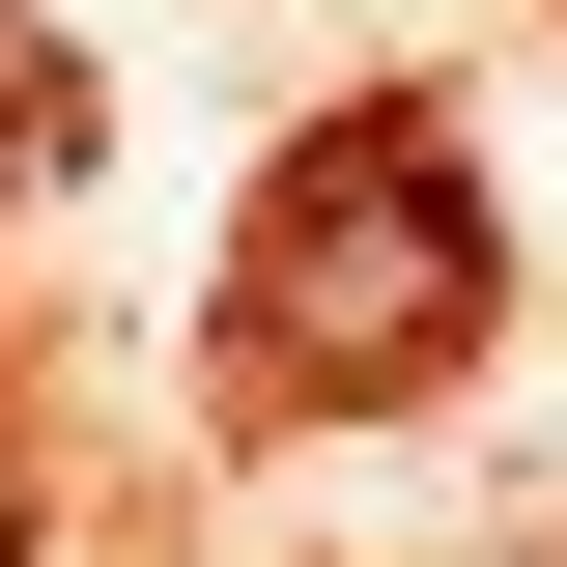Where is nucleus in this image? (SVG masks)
Wrapping results in <instances>:
<instances>
[{"instance_id":"f257e3e1","label":"nucleus","mask_w":567,"mask_h":567,"mask_svg":"<svg viewBox=\"0 0 567 567\" xmlns=\"http://www.w3.org/2000/svg\"><path fill=\"white\" fill-rule=\"evenodd\" d=\"M227 341H256V398H425V369L483 341V199H454V142H312L256 227V284H227Z\"/></svg>"}]
</instances>
